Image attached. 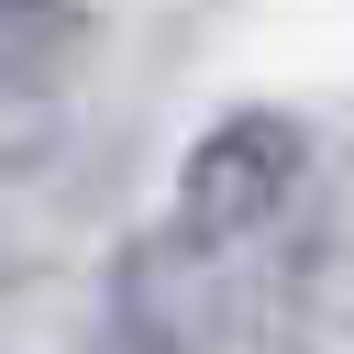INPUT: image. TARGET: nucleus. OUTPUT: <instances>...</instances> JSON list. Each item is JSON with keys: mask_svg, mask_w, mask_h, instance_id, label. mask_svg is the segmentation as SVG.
I'll return each mask as SVG.
<instances>
[{"mask_svg": "<svg viewBox=\"0 0 354 354\" xmlns=\"http://www.w3.org/2000/svg\"><path fill=\"white\" fill-rule=\"evenodd\" d=\"M100 354H177V332H166V321H144V310H133V321H122V332H111V343H100Z\"/></svg>", "mask_w": 354, "mask_h": 354, "instance_id": "f03ea898", "label": "nucleus"}, {"mask_svg": "<svg viewBox=\"0 0 354 354\" xmlns=\"http://www.w3.org/2000/svg\"><path fill=\"white\" fill-rule=\"evenodd\" d=\"M310 177V122L254 100V111H221L188 155H177V188H166V243L177 254H232L254 232H277V210L299 199Z\"/></svg>", "mask_w": 354, "mask_h": 354, "instance_id": "f257e3e1", "label": "nucleus"}]
</instances>
